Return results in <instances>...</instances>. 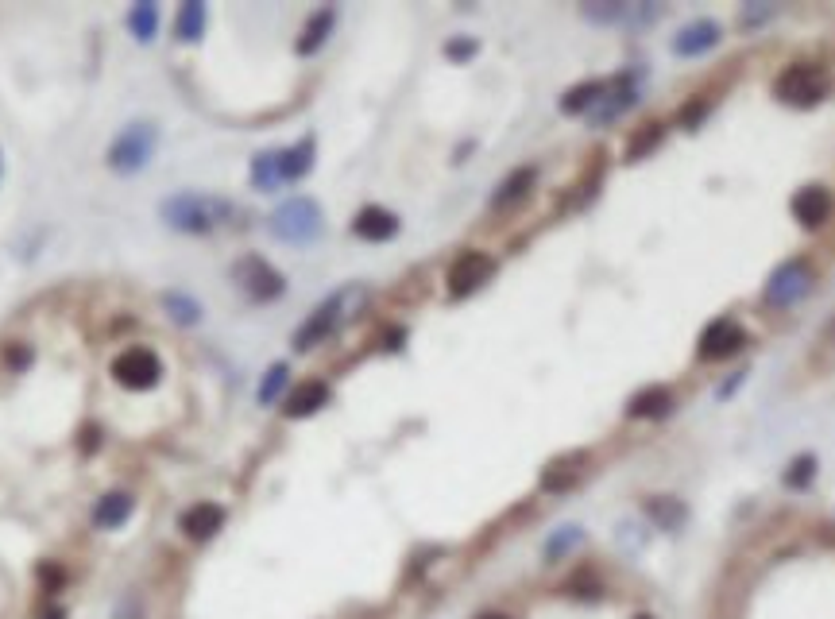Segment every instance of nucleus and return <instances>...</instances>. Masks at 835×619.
<instances>
[{"instance_id": "obj_26", "label": "nucleus", "mask_w": 835, "mask_h": 619, "mask_svg": "<svg viewBox=\"0 0 835 619\" xmlns=\"http://www.w3.org/2000/svg\"><path fill=\"white\" fill-rule=\"evenodd\" d=\"M646 511H650V519H658L665 531H673L681 519H685V507L677 500H669V496H658V500L646 503Z\"/></svg>"}, {"instance_id": "obj_34", "label": "nucleus", "mask_w": 835, "mask_h": 619, "mask_svg": "<svg viewBox=\"0 0 835 619\" xmlns=\"http://www.w3.org/2000/svg\"><path fill=\"white\" fill-rule=\"evenodd\" d=\"M28 360H31L28 349H16V345L8 349V364H12V368H20V364H28Z\"/></svg>"}, {"instance_id": "obj_7", "label": "nucleus", "mask_w": 835, "mask_h": 619, "mask_svg": "<svg viewBox=\"0 0 835 619\" xmlns=\"http://www.w3.org/2000/svg\"><path fill=\"white\" fill-rule=\"evenodd\" d=\"M155 151V128L151 124H128L109 148V163L116 171H140Z\"/></svg>"}, {"instance_id": "obj_18", "label": "nucleus", "mask_w": 835, "mask_h": 619, "mask_svg": "<svg viewBox=\"0 0 835 619\" xmlns=\"http://www.w3.org/2000/svg\"><path fill=\"white\" fill-rule=\"evenodd\" d=\"M275 159H279V178L283 182H298L302 175H310V167H314V140H302V144H294L287 151H275Z\"/></svg>"}, {"instance_id": "obj_31", "label": "nucleus", "mask_w": 835, "mask_h": 619, "mask_svg": "<svg viewBox=\"0 0 835 619\" xmlns=\"http://www.w3.org/2000/svg\"><path fill=\"white\" fill-rule=\"evenodd\" d=\"M580 542V527H565V534H557L553 542L546 546V558H557V554H565L569 546H576Z\"/></svg>"}, {"instance_id": "obj_4", "label": "nucleus", "mask_w": 835, "mask_h": 619, "mask_svg": "<svg viewBox=\"0 0 835 619\" xmlns=\"http://www.w3.org/2000/svg\"><path fill=\"white\" fill-rule=\"evenodd\" d=\"M271 233L287 244H310L321 236V206L310 198H290L275 209L271 217Z\"/></svg>"}, {"instance_id": "obj_28", "label": "nucleus", "mask_w": 835, "mask_h": 619, "mask_svg": "<svg viewBox=\"0 0 835 619\" xmlns=\"http://www.w3.org/2000/svg\"><path fill=\"white\" fill-rule=\"evenodd\" d=\"M128 24L136 31V39H151L155 28H159V8L155 4H136L132 16H128Z\"/></svg>"}, {"instance_id": "obj_35", "label": "nucleus", "mask_w": 835, "mask_h": 619, "mask_svg": "<svg viewBox=\"0 0 835 619\" xmlns=\"http://www.w3.org/2000/svg\"><path fill=\"white\" fill-rule=\"evenodd\" d=\"M43 619H62V612H58V608H51V612H43Z\"/></svg>"}, {"instance_id": "obj_36", "label": "nucleus", "mask_w": 835, "mask_h": 619, "mask_svg": "<svg viewBox=\"0 0 835 619\" xmlns=\"http://www.w3.org/2000/svg\"><path fill=\"white\" fill-rule=\"evenodd\" d=\"M480 619H507V616H480Z\"/></svg>"}, {"instance_id": "obj_14", "label": "nucleus", "mask_w": 835, "mask_h": 619, "mask_svg": "<svg viewBox=\"0 0 835 619\" xmlns=\"http://www.w3.org/2000/svg\"><path fill=\"white\" fill-rule=\"evenodd\" d=\"M221 523H225V511L217 503H194L182 515V534L194 538V542H205V538H213V534L221 531Z\"/></svg>"}, {"instance_id": "obj_16", "label": "nucleus", "mask_w": 835, "mask_h": 619, "mask_svg": "<svg viewBox=\"0 0 835 619\" xmlns=\"http://www.w3.org/2000/svg\"><path fill=\"white\" fill-rule=\"evenodd\" d=\"M638 105V89L634 86H619V89H604V97L588 109V120L592 124H611L615 117H623L627 109Z\"/></svg>"}, {"instance_id": "obj_6", "label": "nucleus", "mask_w": 835, "mask_h": 619, "mask_svg": "<svg viewBox=\"0 0 835 619\" xmlns=\"http://www.w3.org/2000/svg\"><path fill=\"white\" fill-rule=\"evenodd\" d=\"M808 287H812V267L805 260H785L766 283V302L778 306V310L797 306L808 295Z\"/></svg>"}, {"instance_id": "obj_20", "label": "nucleus", "mask_w": 835, "mask_h": 619, "mask_svg": "<svg viewBox=\"0 0 835 619\" xmlns=\"http://www.w3.org/2000/svg\"><path fill=\"white\" fill-rule=\"evenodd\" d=\"M673 411V395H669V387H646V391H638L631 399V407H627V414L631 418H662V414Z\"/></svg>"}, {"instance_id": "obj_9", "label": "nucleus", "mask_w": 835, "mask_h": 619, "mask_svg": "<svg viewBox=\"0 0 835 619\" xmlns=\"http://www.w3.org/2000/svg\"><path fill=\"white\" fill-rule=\"evenodd\" d=\"M491 271H495V260H491L488 252H464V256L453 260L449 275H445L449 295L464 298V295H472V291H480V287L491 279Z\"/></svg>"}, {"instance_id": "obj_5", "label": "nucleus", "mask_w": 835, "mask_h": 619, "mask_svg": "<svg viewBox=\"0 0 835 619\" xmlns=\"http://www.w3.org/2000/svg\"><path fill=\"white\" fill-rule=\"evenodd\" d=\"M232 279L240 283V291L252 298V302H271V298H279L287 291L283 275L267 264V260H260V256H244L240 264L232 267Z\"/></svg>"}, {"instance_id": "obj_37", "label": "nucleus", "mask_w": 835, "mask_h": 619, "mask_svg": "<svg viewBox=\"0 0 835 619\" xmlns=\"http://www.w3.org/2000/svg\"><path fill=\"white\" fill-rule=\"evenodd\" d=\"M642 619H646V616H642Z\"/></svg>"}, {"instance_id": "obj_2", "label": "nucleus", "mask_w": 835, "mask_h": 619, "mask_svg": "<svg viewBox=\"0 0 835 619\" xmlns=\"http://www.w3.org/2000/svg\"><path fill=\"white\" fill-rule=\"evenodd\" d=\"M364 298H368V291L364 287H345V291H337V295L329 298V302H321L314 310V318L302 325L298 333H294V349L298 353H306V349H314L317 341H325L333 329L341 322H348L360 306H364Z\"/></svg>"}, {"instance_id": "obj_15", "label": "nucleus", "mask_w": 835, "mask_h": 619, "mask_svg": "<svg viewBox=\"0 0 835 619\" xmlns=\"http://www.w3.org/2000/svg\"><path fill=\"white\" fill-rule=\"evenodd\" d=\"M329 403V384H321V380H306V384H298L294 391L287 395V418H310L314 411H321Z\"/></svg>"}, {"instance_id": "obj_11", "label": "nucleus", "mask_w": 835, "mask_h": 619, "mask_svg": "<svg viewBox=\"0 0 835 619\" xmlns=\"http://www.w3.org/2000/svg\"><path fill=\"white\" fill-rule=\"evenodd\" d=\"M789 209H793V217H797L805 229H820V225L832 217V194H828L824 186H805V190L793 194Z\"/></svg>"}, {"instance_id": "obj_23", "label": "nucleus", "mask_w": 835, "mask_h": 619, "mask_svg": "<svg viewBox=\"0 0 835 619\" xmlns=\"http://www.w3.org/2000/svg\"><path fill=\"white\" fill-rule=\"evenodd\" d=\"M174 31H178L186 43H198L205 35V4H198V0L182 4V8H178V20H174Z\"/></svg>"}, {"instance_id": "obj_24", "label": "nucleus", "mask_w": 835, "mask_h": 619, "mask_svg": "<svg viewBox=\"0 0 835 619\" xmlns=\"http://www.w3.org/2000/svg\"><path fill=\"white\" fill-rule=\"evenodd\" d=\"M604 82H584V86L569 89L565 97H561V113H569V117H576V113H588L600 97H604Z\"/></svg>"}, {"instance_id": "obj_21", "label": "nucleus", "mask_w": 835, "mask_h": 619, "mask_svg": "<svg viewBox=\"0 0 835 619\" xmlns=\"http://www.w3.org/2000/svg\"><path fill=\"white\" fill-rule=\"evenodd\" d=\"M128 515H132V496H124V492H109L105 500L97 503L93 523H97L101 531H116L120 523H128Z\"/></svg>"}, {"instance_id": "obj_25", "label": "nucleus", "mask_w": 835, "mask_h": 619, "mask_svg": "<svg viewBox=\"0 0 835 619\" xmlns=\"http://www.w3.org/2000/svg\"><path fill=\"white\" fill-rule=\"evenodd\" d=\"M665 128L662 124H642L638 132L631 136V148H627V159H642L646 151H654L658 144H662Z\"/></svg>"}, {"instance_id": "obj_13", "label": "nucleus", "mask_w": 835, "mask_h": 619, "mask_svg": "<svg viewBox=\"0 0 835 619\" xmlns=\"http://www.w3.org/2000/svg\"><path fill=\"white\" fill-rule=\"evenodd\" d=\"M352 233L360 236V240H391V236L399 233V217H395L391 209L368 206V209H360V213H356Z\"/></svg>"}, {"instance_id": "obj_33", "label": "nucleus", "mask_w": 835, "mask_h": 619, "mask_svg": "<svg viewBox=\"0 0 835 619\" xmlns=\"http://www.w3.org/2000/svg\"><path fill=\"white\" fill-rule=\"evenodd\" d=\"M770 12H774L770 4H762V8H750V12H743V28H754V24H762Z\"/></svg>"}, {"instance_id": "obj_12", "label": "nucleus", "mask_w": 835, "mask_h": 619, "mask_svg": "<svg viewBox=\"0 0 835 619\" xmlns=\"http://www.w3.org/2000/svg\"><path fill=\"white\" fill-rule=\"evenodd\" d=\"M716 43H720V24L716 20H696V24H689V28L673 39V55L696 59V55H708Z\"/></svg>"}, {"instance_id": "obj_32", "label": "nucleus", "mask_w": 835, "mask_h": 619, "mask_svg": "<svg viewBox=\"0 0 835 619\" xmlns=\"http://www.w3.org/2000/svg\"><path fill=\"white\" fill-rule=\"evenodd\" d=\"M445 55H449V59H472V55H476V43H472V39H453V43L445 47Z\"/></svg>"}, {"instance_id": "obj_1", "label": "nucleus", "mask_w": 835, "mask_h": 619, "mask_svg": "<svg viewBox=\"0 0 835 619\" xmlns=\"http://www.w3.org/2000/svg\"><path fill=\"white\" fill-rule=\"evenodd\" d=\"M232 217V202L213 194H174L163 202V221L178 233H213Z\"/></svg>"}, {"instance_id": "obj_29", "label": "nucleus", "mask_w": 835, "mask_h": 619, "mask_svg": "<svg viewBox=\"0 0 835 619\" xmlns=\"http://www.w3.org/2000/svg\"><path fill=\"white\" fill-rule=\"evenodd\" d=\"M287 376H290L287 364H275V368L263 376V384H260V403H263V407H267V403H275V399L283 395V387H287Z\"/></svg>"}, {"instance_id": "obj_8", "label": "nucleus", "mask_w": 835, "mask_h": 619, "mask_svg": "<svg viewBox=\"0 0 835 619\" xmlns=\"http://www.w3.org/2000/svg\"><path fill=\"white\" fill-rule=\"evenodd\" d=\"M113 376L120 387L128 391H147V387L159 384L163 376V364L151 349H124V353L113 360Z\"/></svg>"}, {"instance_id": "obj_17", "label": "nucleus", "mask_w": 835, "mask_h": 619, "mask_svg": "<svg viewBox=\"0 0 835 619\" xmlns=\"http://www.w3.org/2000/svg\"><path fill=\"white\" fill-rule=\"evenodd\" d=\"M584 461H588L584 453H565V457H557V461L542 472V488H546V492H569L576 480H580V472H584Z\"/></svg>"}, {"instance_id": "obj_3", "label": "nucleus", "mask_w": 835, "mask_h": 619, "mask_svg": "<svg viewBox=\"0 0 835 619\" xmlns=\"http://www.w3.org/2000/svg\"><path fill=\"white\" fill-rule=\"evenodd\" d=\"M828 86L832 82H828L824 66L793 62V66L781 70V78L774 82V93H778L785 105H793V109H812V105H820L828 97Z\"/></svg>"}, {"instance_id": "obj_19", "label": "nucleus", "mask_w": 835, "mask_h": 619, "mask_svg": "<svg viewBox=\"0 0 835 619\" xmlns=\"http://www.w3.org/2000/svg\"><path fill=\"white\" fill-rule=\"evenodd\" d=\"M534 178H538V171H534V167H519L515 175H507V178H503V186L491 194V209H507V206H515V202H522V198L530 194Z\"/></svg>"}, {"instance_id": "obj_30", "label": "nucleus", "mask_w": 835, "mask_h": 619, "mask_svg": "<svg viewBox=\"0 0 835 619\" xmlns=\"http://www.w3.org/2000/svg\"><path fill=\"white\" fill-rule=\"evenodd\" d=\"M812 476H816V457L805 453V457H797V461L789 465V472H785V484H789V488H808V484H812Z\"/></svg>"}, {"instance_id": "obj_10", "label": "nucleus", "mask_w": 835, "mask_h": 619, "mask_svg": "<svg viewBox=\"0 0 835 619\" xmlns=\"http://www.w3.org/2000/svg\"><path fill=\"white\" fill-rule=\"evenodd\" d=\"M747 345V333H743V325L731 322V318H720V322H712L708 329H704V337H700V360H723V356H735L739 349Z\"/></svg>"}, {"instance_id": "obj_27", "label": "nucleus", "mask_w": 835, "mask_h": 619, "mask_svg": "<svg viewBox=\"0 0 835 619\" xmlns=\"http://www.w3.org/2000/svg\"><path fill=\"white\" fill-rule=\"evenodd\" d=\"M163 306L171 310L174 322H182V325H194L198 318H202V306H198L190 295H174L171 291V295H163Z\"/></svg>"}, {"instance_id": "obj_22", "label": "nucleus", "mask_w": 835, "mask_h": 619, "mask_svg": "<svg viewBox=\"0 0 835 619\" xmlns=\"http://www.w3.org/2000/svg\"><path fill=\"white\" fill-rule=\"evenodd\" d=\"M333 24H337L333 8H321L317 16H310V24L302 28V35H298V55H314V51H321V43L329 39Z\"/></svg>"}]
</instances>
